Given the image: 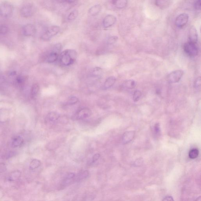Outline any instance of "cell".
Segmentation results:
<instances>
[{
	"mask_svg": "<svg viewBox=\"0 0 201 201\" xmlns=\"http://www.w3.org/2000/svg\"><path fill=\"white\" fill-rule=\"evenodd\" d=\"M9 117V112L5 108L0 110V122H4L8 120Z\"/></svg>",
	"mask_w": 201,
	"mask_h": 201,
	"instance_id": "obj_18",
	"label": "cell"
},
{
	"mask_svg": "<svg viewBox=\"0 0 201 201\" xmlns=\"http://www.w3.org/2000/svg\"><path fill=\"white\" fill-rule=\"evenodd\" d=\"M6 170L5 165L3 164H0V172H4Z\"/></svg>",
	"mask_w": 201,
	"mask_h": 201,
	"instance_id": "obj_37",
	"label": "cell"
},
{
	"mask_svg": "<svg viewBox=\"0 0 201 201\" xmlns=\"http://www.w3.org/2000/svg\"><path fill=\"white\" fill-rule=\"evenodd\" d=\"M77 53L75 50L67 49L62 52L60 56V61L61 64L67 66L73 64L76 60Z\"/></svg>",
	"mask_w": 201,
	"mask_h": 201,
	"instance_id": "obj_1",
	"label": "cell"
},
{
	"mask_svg": "<svg viewBox=\"0 0 201 201\" xmlns=\"http://www.w3.org/2000/svg\"><path fill=\"white\" fill-rule=\"evenodd\" d=\"M24 34L27 36H31L36 32L35 26L32 24H27L23 27L22 29Z\"/></svg>",
	"mask_w": 201,
	"mask_h": 201,
	"instance_id": "obj_11",
	"label": "cell"
},
{
	"mask_svg": "<svg viewBox=\"0 0 201 201\" xmlns=\"http://www.w3.org/2000/svg\"><path fill=\"white\" fill-rule=\"evenodd\" d=\"M13 6L10 4L4 2L0 5V15L4 17H9L12 15Z\"/></svg>",
	"mask_w": 201,
	"mask_h": 201,
	"instance_id": "obj_4",
	"label": "cell"
},
{
	"mask_svg": "<svg viewBox=\"0 0 201 201\" xmlns=\"http://www.w3.org/2000/svg\"><path fill=\"white\" fill-rule=\"evenodd\" d=\"M78 99L76 97H72L68 100L67 102V104L70 105H75L78 102Z\"/></svg>",
	"mask_w": 201,
	"mask_h": 201,
	"instance_id": "obj_31",
	"label": "cell"
},
{
	"mask_svg": "<svg viewBox=\"0 0 201 201\" xmlns=\"http://www.w3.org/2000/svg\"><path fill=\"white\" fill-rule=\"evenodd\" d=\"M41 162L37 159H33L30 162L29 164V169L30 170H34L39 167L41 165Z\"/></svg>",
	"mask_w": 201,
	"mask_h": 201,
	"instance_id": "obj_23",
	"label": "cell"
},
{
	"mask_svg": "<svg viewBox=\"0 0 201 201\" xmlns=\"http://www.w3.org/2000/svg\"><path fill=\"white\" fill-rule=\"evenodd\" d=\"M142 94L139 90H136L133 95V100L134 102L138 101L141 98Z\"/></svg>",
	"mask_w": 201,
	"mask_h": 201,
	"instance_id": "obj_29",
	"label": "cell"
},
{
	"mask_svg": "<svg viewBox=\"0 0 201 201\" xmlns=\"http://www.w3.org/2000/svg\"><path fill=\"white\" fill-rule=\"evenodd\" d=\"M136 83L134 81L132 80H127L123 83V87L128 89H133L136 87Z\"/></svg>",
	"mask_w": 201,
	"mask_h": 201,
	"instance_id": "obj_22",
	"label": "cell"
},
{
	"mask_svg": "<svg viewBox=\"0 0 201 201\" xmlns=\"http://www.w3.org/2000/svg\"><path fill=\"white\" fill-rule=\"evenodd\" d=\"M60 30V28L58 26L55 25L51 26L42 34L41 37V38L45 41L49 40L53 37L56 35Z\"/></svg>",
	"mask_w": 201,
	"mask_h": 201,
	"instance_id": "obj_2",
	"label": "cell"
},
{
	"mask_svg": "<svg viewBox=\"0 0 201 201\" xmlns=\"http://www.w3.org/2000/svg\"><path fill=\"white\" fill-rule=\"evenodd\" d=\"M118 39V37L116 36H112L110 37L107 41V43L108 44H112L116 42Z\"/></svg>",
	"mask_w": 201,
	"mask_h": 201,
	"instance_id": "obj_32",
	"label": "cell"
},
{
	"mask_svg": "<svg viewBox=\"0 0 201 201\" xmlns=\"http://www.w3.org/2000/svg\"><path fill=\"white\" fill-rule=\"evenodd\" d=\"M201 6V0H196L194 3L195 9L197 10H200Z\"/></svg>",
	"mask_w": 201,
	"mask_h": 201,
	"instance_id": "obj_34",
	"label": "cell"
},
{
	"mask_svg": "<svg viewBox=\"0 0 201 201\" xmlns=\"http://www.w3.org/2000/svg\"><path fill=\"white\" fill-rule=\"evenodd\" d=\"M35 11V8L32 4L24 6L20 10V14L22 17L28 18L32 16Z\"/></svg>",
	"mask_w": 201,
	"mask_h": 201,
	"instance_id": "obj_6",
	"label": "cell"
},
{
	"mask_svg": "<svg viewBox=\"0 0 201 201\" xmlns=\"http://www.w3.org/2000/svg\"><path fill=\"white\" fill-rule=\"evenodd\" d=\"M189 16L187 14L183 13L178 15L175 20V24L178 28H182L187 24Z\"/></svg>",
	"mask_w": 201,
	"mask_h": 201,
	"instance_id": "obj_8",
	"label": "cell"
},
{
	"mask_svg": "<svg viewBox=\"0 0 201 201\" xmlns=\"http://www.w3.org/2000/svg\"><path fill=\"white\" fill-rule=\"evenodd\" d=\"M39 90V86L38 84H34L32 86L31 90V96L32 98L35 99Z\"/></svg>",
	"mask_w": 201,
	"mask_h": 201,
	"instance_id": "obj_20",
	"label": "cell"
},
{
	"mask_svg": "<svg viewBox=\"0 0 201 201\" xmlns=\"http://www.w3.org/2000/svg\"><path fill=\"white\" fill-rule=\"evenodd\" d=\"M78 15V10H74L70 13L67 18L69 21H73L76 19Z\"/></svg>",
	"mask_w": 201,
	"mask_h": 201,
	"instance_id": "obj_27",
	"label": "cell"
},
{
	"mask_svg": "<svg viewBox=\"0 0 201 201\" xmlns=\"http://www.w3.org/2000/svg\"><path fill=\"white\" fill-rule=\"evenodd\" d=\"M89 172L87 171H82L76 175V182H79L82 179H85L88 177Z\"/></svg>",
	"mask_w": 201,
	"mask_h": 201,
	"instance_id": "obj_25",
	"label": "cell"
},
{
	"mask_svg": "<svg viewBox=\"0 0 201 201\" xmlns=\"http://www.w3.org/2000/svg\"><path fill=\"white\" fill-rule=\"evenodd\" d=\"M134 136V132H127L125 133L123 137V141L125 144L129 142L132 140Z\"/></svg>",
	"mask_w": 201,
	"mask_h": 201,
	"instance_id": "obj_21",
	"label": "cell"
},
{
	"mask_svg": "<svg viewBox=\"0 0 201 201\" xmlns=\"http://www.w3.org/2000/svg\"><path fill=\"white\" fill-rule=\"evenodd\" d=\"M189 42L197 43L198 40V34L197 29L193 26L191 27L189 31Z\"/></svg>",
	"mask_w": 201,
	"mask_h": 201,
	"instance_id": "obj_12",
	"label": "cell"
},
{
	"mask_svg": "<svg viewBox=\"0 0 201 201\" xmlns=\"http://www.w3.org/2000/svg\"><path fill=\"white\" fill-rule=\"evenodd\" d=\"M58 52L52 49V51L47 54V57L46 58V62L49 63L55 62L57 60L58 57Z\"/></svg>",
	"mask_w": 201,
	"mask_h": 201,
	"instance_id": "obj_13",
	"label": "cell"
},
{
	"mask_svg": "<svg viewBox=\"0 0 201 201\" xmlns=\"http://www.w3.org/2000/svg\"><path fill=\"white\" fill-rule=\"evenodd\" d=\"M24 139L20 136H17L14 137L12 139L11 146L14 148H17L22 146L23 144Z\"/></svg>",
	"mask_w": 201,
	"mask_h": 201,
	"instance_id": "obj_14",
	"label": "cell"
},
{
	"mask_svg": "<svg viewBox=\"0 0 201 201\" xmlns=\"http://www.w3.org/2000/svg\"><path fill=\"white\" fill-rule=\"evenodd\" d=\"M163 201H173L174 200L172 197H171V196H167L166 197H165L164 199L163 200Z\"/></svg>",
	"mask_w": 201,
	"mask_h": 201,
	"instance_id": "obj_38",
	"label": "cell"
},
{
	"mask_svg": "<svg viewBox=\"0 0 201 201\" xmlns=\"http://www.w3.org/2000/svg\"><path fill=\"white\" fill-rule=\"evenodd\" d=\"M116 18L112 15H107L105 17L103 21V26L105 28H109L115 23Z\"/></svg>",
	"mask_w": 201,
	"mask_h": 201,
	"instance_id": "obj_10",
	"label": "cell"
},
{
	"mask_svg": "<svg viewBox=\"0 0 201 201\" xmlns=\"http://www.w3.org/2000/svg\"><path fill=\"white\" fill-rule=\"evenodd\" d=\"M201 78L200 77L199 78H197L195 81L194 83V86L195 88L198 89V88H200L201 86Z\"/></svg>",
	"mask_w": 201,
	"mask_h": 201,
	"instance_id": "obj_33",
	"label": "cell"
},
{
	"mask_svg": "<svg viewBox=\"0 0 201 201\" xmlns=\"http://www.w3.org/2000/svg\"><path fill=\"white\" fill-rule=\"evenodd\" d=\"M199 155V151L197 149H193L191 150L189 152V157L192 159L197 158Z\"/></svg>",
	"mask_w": 201,
	"mask_h": 201,
	"instance_id": "obj_26",
	"label": "cell"
},
{
	"mask_svg": "<svg viewBox=\"0 0 201 201\" xmlns=\"http://www.w3.org/2000/svg\"><path fill=\"white\" fill-rule=\"evenodd\" d=\"M92 114V111L88 108L80 109L75 114V118L78 120L86 119L90 117Z\"/></svg>",
	"mask_w": 201,
	"mask_h": 201,
	"instance_id": "obj_7",
	"label": "cell"
},
{
	"mask_svg": "<svg viewBox=\"0 0 201 201\" xmlns=\"http://www.w3.org/2000/svg\"><path fill=\"white\" fill-rule=\"evenodd\" d=\"M165 0H156V3L157 5L159 6Z\"/></svg>",
	"mask_w": 201,
	"mask_h": 201,
	"instance_id": "obj_39",
	"label": "cell"
},
{
	"mask_svg": "<svg viewBox=\"0 0 201 201\" xmlns=\"http://www.w3.org/2000/svg\"><path fill=\"white\" fill-rule=\"evenodd\" d=\"M127 4V0H115L114 4L118 9H122L126 6Z\"/></svg>",
	"mask_w": 201,
	"mask_h": 201,
	"instance_id": "obj_24",
	"label": "cell"
},
{
	"mask_svg": "<svg viewBox=\"0 0 201 201\" xmlns=\"http://www.w3.org/2000/svg\"><path fill=\"white\" fill-rule=\"evenodd\" d=\"M21 172L19 170H16L12 172L9 176L8 179L9 181L14 182L19 179L21 177Z\"/></svg>",
	"mask_w": 201,
	"mask_h": 201,
	"instance_id": "obj_17",
	"label": "cell"
},
{
	"mask_svg": "<svg viewBox=\"0 0 201 201\" xmlns=\"http://www.w3.org/2000/svg\"><path fill=\"white\" fill-rule=\"evenodd\" d=\"M182 70H177L172 72L167 76V80L170 83H174L179 82L184 75Z\"/></svg>",
	"mask_w": 201,
	"mask_h": 201,
	"instance_id": "obj_5",
	"label": "cell"
},
{
	"mask_svg": "<svg viewBox=\"0 0 201 201\" xmlns=\"http://www.w3.org/2000/svg\"><path fill=\"white\" fill-rule=\"evenodd\" d=\"M100 155L99 154H96L94 155L93 156V159H92V163L95 162L97 161L99 159V158H100Z\"/></svg>",
	"mask_w": 201,
	"mask_h": 201,
	"instance_id": "obj_35",
	"label": "cell"
},
{
	"mask_svg": "<svg viewBox=\"0 0 201 201\" xmlns=\"http://www.w3.org/2000/svg\"><path fill=\"white\" fill-rule=\"evenodd\" d=\"M9 28L5 25L0 26V34L1 35H6L9 32Z\"/></svg>",
	"mask_w": 201,
	"mask_h": 201,
	"instance_id": "obj_28",
	"label": "cell"
},
{
	"mask_svg": "<svg viewBox=\"0 0 201 201\" xmlns=\"http://www.w3.org/2000/svg\"><path fill=\"white\" fill-rule=\"evenodd\" d=\"M101 9L102 7L100 5H95L90 8L88 10V12L90 15L92 16H95L100 13Z\"/></svg>",
	"mask_w": 201,
	"mask_h": 201,
	"instance_id": "obj_16",
	"label": "cell"
},
{
	"mask_svg": "<svg viewBox=\"0 0 201 201\" xmlns=\"http://www.w3.org/2000/svg\"><path fill=\"white\" fill-rule=\"evenodd\" d=\"M75 182H76V175L73 172H70L65 177L61 184V186L63 187H66Z\"/></svg>",
	"mask_w": 201,
	"mask_h": 201,
	"instance_id": "obj_9",
	"label": "cell"
},
{
	"mask_svg": "<svg viewBox=\"0 0 201 201\" xmlns=\"http://www.w3.org/2000/svg\"><path fill=\"white\" fill-rule=\"evenodd\" d=\"M59 114L55 112H51L48 113L47 117V120L51 123L56 122L60 118Z\"/></svg>",
	"mask_w": 201,
	"mask_h": 201,
	"instance_id": "obj_15",
	"label": "cell"
},
{
	"mask_svg": "<svg viewBox=\"0 0 201 201\" xmlns=\"http://www.w3.org/2000/svg\"><path fill=\"white\" fill-rule=\"evenodd\" d=\"M102 70L100 67H96L93 69L92 74L93 76H98L101 74Z\"/></svg>",
	"mask_w": 201,
	"mask_h": 201,
	"instance_id": "obj_30",
	"label": "cell"
},
{
	"mask_svg": "<svg viewBox=\"0 0 201 201\" xmlns=\"http://www.w3.org/2000/svg\"><path fill=\"white\" fill-rule=\"evenodd\" d=\"M184 51L190 57H195L198 54V49L197 43L189 42L185 44L184 47Z\"/></svg>",
	"mask_w": 201,
	"mask_h": 201,
	"instance_id": "obj_3",
	"label": "cell"
},
{
	"mask_svg": "<svg viewBox=\"0 0 201 201\" xmlns=\"http://www.w3.org/2000/svg\"><path fill=\"white\" fill-rule=\"evenodd\" d=\"M67 1L69 3H73V2H75L76 0H67Z\"/></svg>",
	"mask_w": 201,
	"mask_h": 201,
	"instance_id": "obj_40",
	"label": "cell"
},
{
	"mask_svg": "<svg viewBox=\"0 0 201 201\" xmlns=\"http://www.w3.org/2000/svg\"><path fill=\"white\" fill-rule=\"evenodd\" d=\"M116 81V79L114 77L111 76L108 78L104 83V87L105 89H108L112 87Z\"/></svg>",
	"mask_w": 201,
	"mask_h": 201,
	"instance_id": "obj_19",
	"label": "cell"
},
{
	"mask_svg": "<svg viewBox=\"0 0 201 201\" xmlns=\"http://www.w3.org/2000/svg\"><path fill=\"white\" fill-rule=\"evenodd\" d=\"M155 131L156 133H157V134H158L159 133V132H160V128H159V124L156 123L155 125Z\"/></svg>",
	"mask_w": 201,
	"mask_h": 201,
	"instance_id": "obj_36",
	"label": "cell"
}]
</instances>
